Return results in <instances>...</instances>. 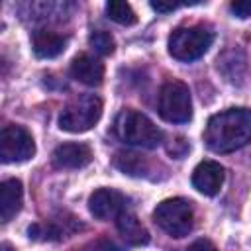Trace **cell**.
I'll list each match as a JSON object with an SVG mask.
<instances>
[{
	"label": "cell",
	"instance_id": "9c48e42d",
	"mask_svg": "<svg viewBox=\"0 0 251 251\" xmlns=\"http://www.w3.org/2000/svg\"><path fill=\"white\" fill-rule=\"evenodd\" d=\"M224 167L216 161H200L194 171H192V186L206 194V196H216L224 184Z\"/></svg>",
	"mask_w": 251,
	"mask_h": 251
},
{
	"label": "cell",
	"instance_id": "8992f818",
	"mask_svg": "<svg viewBox=\"0 0 251 251\" xmlns=\"http://www.w3.org/2000/svg\"><path fill=\"white\" fill-rule=\"evenodd\" d=\"M159 116L171 124H184L192 118V98L184 82L169 80L161 86Z\"/></svg>",
	"mask_w": 251,
	"mask_h": 251
},
{
	"label": "cell",
	"instance_id": "7a4b0ae2",
	"mask_svg": "<svg viewBox=\"0 0 251 251\" xmlns=\"http://www.w3.org/2000/svg\"><path fill=\"white\" fill-rule=\"evenodd\" d=\"M114 131L124 143L143 149H155L163 141V131L137 110H122L114 122Z\"/></svg>",
	"mask_w": 251,
	"mask_h": 251
},
{
	"label": "cell",
	"instance_id": "5b68a950",
	"mask_svg": "<svg viewBox=\"0 0 251 251\" xmlns=\"http://www.w3.org/2000/svg\"><path fill=\"white\" fill-rule=\"evenodd\" d=\"M155 224L173 237H184L194 227V210L192 204L184 198H169L157 204L153 210Z\"/></svg>",
	"mask_w": 251,
	"mask_h": 251
},
{
	"label": "cell",
	"instance_id": "9a60e30c",
	"mask_svg": "<svg viewBox=\"0 0 251 251\" xmlns=\"http://www.w3.org/2000/svg\"><path fill=\"white\" fill-rule=\"evenodd\" d=\"M106 14L112 22L120 24V25H133L137 22V16L133 12V8L127 2L122 0H112L106 4Z\"/></svg>",
	"mask_w": 251,
	"mask_h": 251
},
{
	"label": "cell",
	"instance_id": "ffe728a7",
	"mask_svg": "<svg viewBox=\"0 0 251 251\" xmlns=\"http://www.w3.org/2000/svg\"><path fill=\"white\" fill-rule=\"evenodd\" d=\"M178 6H180V2H161V0H157V2H151V8H153L155 12H161V14L173 12V10H176Z\"/></svg>",
	"mask_w": 251,
	"mask_h": 251
},
{
	"label": "cell",
	"instance_id": "ba28073f",
	"mask_svg": "<svg viewBox=\"0 0 251 251\" xmlns=\"http://www.w3.org/2000/svg\"><path fill=\"white\" fill-rule=\"evenodd\" d=\"M88 210L96 220H116L126 212V196L114 188H98L88 198Z\"/></svg>",
	"mask_w": 251,
	"mask_h": 251
},
{
	"label": "cell",
	"instance_id": "3957f363",
	"mask_svg": "<svg viewBox=\"0 0 251 251\" xmlns=\"http://www.w3.org/2000/svg\"><path fill=\"white\" fill-rule=\"evenodd\" d=\"M100 116H102V100L96 94H84L75 98L63 108L59 116V127L69 133H82L94 127Z\"/></svg>",
	"mask_w": 251,
	"mask_h": 251
},
{
	"label": "cell",
	"instance_id": "4fadbf2b",
	"mask_svg": "<svg viewBox=\"0 0 251 251\" xmlns=\"http://www.w3.org/2000/svg\"><path fill=\"white\" fill-rule=\"evenodd\" d=\"M33 53L41 59H53L61 55L67 47V37L51 29H39L33 33Z\"/></svg>",
	"mask_w": 251,
	"mask_h": 251
},
{
	"label": "cell",
	"instance_id": "277c9868",
	"mask_svg": "<svg viewBox=\"0 0 251 251\" xmlns=\"http://www.w3.org/2000/svg\"><path fill=\"white\" fill-rule=\"evenodd\" d=\"M214 33L204 25L176 27L169 37V53L178 61L200 59L212 45Z\"/></svg>",
	"mask_w": 251,
	"mask_h": 251
},
{
	"label": "cell",
	"instance_id": "ac0fdd59",
	"mask_svg": "<svg viewBox=\"0 0 251 251\" xmlns=\"http://www.w3.org/2000/svg\"><path fill=\"white\" fill-rule=\"evenodd\" d=\"M229 10L241 20L251 18V0H235L229 4Z\"/></svg>",
	"mask_w": 251,
	"mask_h": 251
},
{
	"label": "cell",
	"instance_id": "2e32d148",
	"mask_svg": "<svg viewBox=\"0 0 251 251\" xmlns=\"http://www.w3.org/2000/svg\"><path fill=\"white\" fill-rule=\"evenodd\" d=\"M88 43H90V47L98 55H104V57L106 55H112L114 49H116V41H114L112 33L110 31H104V29H94L90 33V37H88Z\"/></svg>",
	"mask_w": 251,
	"mask_h": 251
},
{
	"label": "cell",
	"instance_id": "44dd1931",
	"mask_svg": "<svg viewBox=\"0 0 251 251\" xmlns=\"http://www.w3.org/2000/svg\"><path fill=\"white\" fill-rule=\"evenodd\" d=\"M92 251H118V249H116V245H114L112 241H108V239H98V241H94Z\"/></svg>",
	"mask_w": 251,
	"mask_h": 251
},
{
	"label": "cell",
	"instance_id": "30bf717a",
	"mask_svg": "<svg viewBox=\"0 0 251 251\" xmlns=\"http://www.w3.org/2000/svg\"><path fill=\"white\" fill-rule=\"evenodd\" d=\"M92 161V149L86 143H61L53 151V165L59 169H82Z\"/></svg>",
	"mask_w": 251,
	"mask_h": 251
},
{
	"label": "cell",
	"instance_id": "5bb4252c",
	"mask_svg": "<svg viewBox=\"0 0 251 251\" xmlns=\"http://www.w3.org/2000/svg\"><path fill=\"white\" fill-rule=\"evenodd\" d=\"M116 227H118L120 235L129 245H147L149 243V231L137 220V216L131 214V212H122L116 218Z\"/></svg>",
	"mask_w": 251,
	"mask_h": 251
},
{
	"label": "cell",
	"instance_id": "6da1fadb",
	"mask_svg": "<svg viewBox=\"0 0 251 251\" xmlns=\"http://www.w3.org/2000/svg\"><path fill=\"white\" fill-rule=\"evenodd\" d=\"M206 147L214 153H231L251 141V110L229 108L214 114L204 129Z\"/></svg>",
	"mask_w": 251,
	"mask_h": 251
},
{
	"label": "cell",
	"instance_id": "7c38bea8",
	"mask_svg": "<svg viewBox=\"0 0 251 251\" xmlns=\"http://www.w3.org/2000/svg\"><path fill=\"white\" fill-rule=\"evenodd\" d=\"M24 188L18 178H6L0 184V218L2 222H10L22 208Z\"/></svg>",
	"mask_w": 251,
	"mask_h": 251
},
{
	"label": "cell",
	"instance_id": "e0dca14e",
	"mask_svg": "<svg viewBox=\"0 0 251 251\" xmlns=\"http://www.w3.org/2000/svg\"><path fill=\"white\" fill-rule=\"evenodd\" d=\"M116 167L127 175H133V176H139L143 175L145 171V161L135 155V153H118L116 157Z\"/></svg>",
	"mask_w": 251,
	"mask_h": 251
},
{
	"label": "cell",
	"instance_id": "8fae6325",
	"mask_svg": "<svg viewBox=\"0 0 251 251\" xmlns=\"http://www.w3.org/2000/svg\"><path fill=\"white\" fill-rule=\"evenodd\" d=\"M71 75L86 86H98L104 78V65L96 57L80 53L71 63Z\"/></svg>",
	"mask_w": 251,
	"mask_h": 251
},
{
	"label": "cell",
	"instance_id": "52a82bcc",
	"mask_svg": "<svg viewBox=\"0 0 251 251\" xmlns=\"http://www.w3.org/2000/svg\"><path fill=\"white\" fill-rule=\"evenodd\" d=\"M35 155V141L24 126H4L0 131L2 163H24Z\"/></svg>",
	"mask_w": 251,
	"mask_h": 251
},
{
	"label": "cell",
	"instance_id": "d6986e66",
	"mask_svg": "<svg viewBox=\"0 0 251 251\" xmlns=\"http://www.w3.org/2000/svg\"><path fill=\"white\" fill-rule=\"evenodd\" d=\"M186 251H216V245L210 239H196L194 243L188 245Z\"/></svg>",
	"mask_w": 251,
	"mask_h": 251
}]
</instances>
